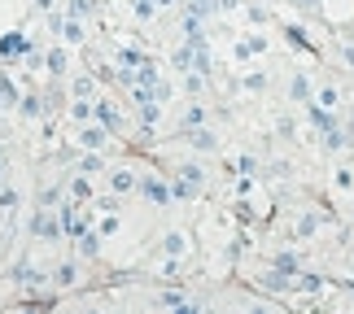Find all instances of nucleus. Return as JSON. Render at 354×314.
Masks as SVG:
<instances>
[{
	"label": "nucleus",
	"instance_id": "nucleus-1",
	"mask_svg": "<svg viewBox=\"0 0 354 314\" xmlns=\"http://www.w3.org/2000/svg\"><path fill=\"white\" fill-rule=\"evenodd\" d=\"M31 231H35L39 240H48V244H53V240H62V236H66V231H62V214H53V210L44 206V210L31 218Z\"/></svg>",
	"mask_w": 354,
	"mask_h": 314
},
{
	"label": "nucleus",
	"instance_id": "nucleus-2",
	"mask_svg": "<svg viewBox=\"0 0 354 314\" xmlns=\"http://www.w3.org/2000/svg\"><path fill=\"white\" fill-rule=\"evenodd\" d=\"M26 52H31V39H26L22 31L0 35V57H26Z\"/></svg>",
	"mask_w": 354,
	"mask_h": 314
},
{
	"label": "nucleus",
	"instance_id": "nucleus-3",
	"mask_svg": "<svg viewBox=\"0 0 354 314\" xmlns=\"http://www.w3.org/2000/svg\"><path fill=\"white\" fill-rule=\"evenodd\" d=\"M57 214H62V231H66V236H79V231L88 227V214H79L75 206H66V210H57Z\"/></svg>",
	"mask_w": 354,
	"mask_h": 314
},
{
	"label": "nucleus",
	"instance_id": "nucleus-4",
	"mask_svg": "<svg viewBox=\"0 0 354 314\" xmlns=\"http://www.w3.org/2000/svg\"><path fill=\"white\" fill-rule=\"evenodd\" d=\"M162 84V79H158V70H153V61H140V66H136V75H131V88H149V92H153Z\"/></svg>",
	"mask_w": 354,
	"mask_h": 314
},
{
	"label": "nucleus",
	"instance_id": "nucleus-5",
	"mask_svg": "<svg viewBox=\"0 0 354 314\" xmlns=\"http://www.w3.org/2000/svg\"><path fill=\"white\" fill-rule=\"evenodd\" d=\"M92 118H97L105 131H118V109H114V105H105V101H92Z\"/></svg>",
	"mask_w": 354,
	"mask_h": 314
},
{
	"label": "nucleus",
	"instance_id": "nucleus-6",
	"mask_svg": "<svg viewBox=\"0 0 354 314\" xmlns=\"http://www.w3.org/2000/svg\"><path fill=\"white\" fill-rule=\"evenodd\" d=\"M13 218H18V193H13V188H0V223H13Z\"/></svg>",
	"mask_w": 354,
	"mask_h": 314
},
{
	"label": "nucleus",
	"instance_id": "nucleus-7",
	"mask_svg": "<svg viewBox=\"0 0 354 314\" xmlns=\"http://www.w3.org/2000/svg\"><path fill=\"white\" fill-rule=\"evenodd\" d=\"M140 193L149 201H158V206H167V201H171V188L162 184V179H140Z\"/></svg>",
	"mask_w": 354,
	"mask_h": 314
},
{
	"label": "nucleus",
	"instance_id": "nucleus-8",
	"mask_svg": "<svg viewBox=\"0 0 354 314\" xmlns=\"http://www.w3.org/2000/svg\"><path fill=\"white\" fill-rule=\"evenodd\" d=\"M110 188L122 197V193H131V188H140V179H136L131 170H114V175H110Z\"/></svg>",
	"mask_w": 354,
	"mask_h": 314
},
{
	"label": "nucleus",
	"instance_id": "nucleus-9",
	"mask_svg": "<svg viewBox=\"0 0 354 314\" xmlns=\"http://www.w3.org/2000/svg\"><path fill=\"white\" fill-rule=\"evenodd\" d=\"M184 131H188V144L201 148V153H210V148H214V135L210 131H201V127H184Z\"/></svg>",
	"mask_w": 354,
	"mask_h": 314
},
{
	"label": "nucleus",
	"instance_id": "nucleus-10",
	"mask_svg": "<svg viewBox=\"0 0 354 314\" xmlns=\"http://www.w3.org/2000/svg\"><path fill=\"white\" fill-rule=\"evenodd\" d=\"M79 249H84V257H97L101 236H97V231H79Z\"/></svg>",
	"mask_w": 354,
	"mask_h": 314
},
{
	"label": "nucleus",
	"instance_id": "nucleus-11",
	"mask_svg": "<svg viewBox=\"0 0 354 314\" xmlns=\"http://www.w3.org/2000/svg\"><path fill=\"white\" fill-rule=\"evenodd\" d=\"M48 75H66V48H48Z\"/></svg>",
	"mask_w": 354,
	"mask_h": 314
},
{
	"label": "nucleus",
	"instance_id": "nucleus-12",
	"mask_svg": "<svg viewBox=\"0 0 354 314\" xmlns=\"http://www.w3.org/2000/svg\"><path fill=\"white\" fill-rule=\"evenodd\" d=\"M62 35H66V44H84V26H79V18L62 22Z\"/></svg>",
	"mask_w": 354,
	"mask_h": 314
},
{
	"label": "nucleus",
	"instance_id": "nucleus-13",
	"mask_svg": "<svg viewBox=\"0 0 354 314\" xmlns=\"http://www.w3.org/2000/svg\"><path fill=\"white\" fill-rule=\"evenodd\" d=\"M84 148H105V127H84Z\"/></svg>",
	"mask_w": 354,
	"mask_h": 314
},
{
	"label": "nucleus",
	"instance_id": "nucleus-14",
	"mask_svg": "<svg viewBox=\"0 0 354 314\" xmlns=\"http://www.w3.org/2000/svg\"><path fill=\"white\" fill-rule=\"evenodd\" d=\"M13 279H18V284H39L48 275H39V271H31V266H13Z\"/></svg>",
	"mask_w": 354,
	"mask_h": 314
},
{
	"label": "nucleus",
	"instance_id": "nucleus-15",
	"mask_svg": "<svg viewBox=\"0 0 354 314\" xmlns=\"http://www.w3.org/2000/svg\"><path fill=\"white\" fill-rule=\"evenodd\" d=\"M71 114H75L79 122H88V118H92V101H84V97H75V105H71Z\"/></svg>",
	"mask_w": 354,
	"mask_h": 314
},
{
	"label": "nucleus",
	"instance_id": "nucleus-16",
	"mask_svg": "<svg viewBox=\"0 0 354 314\" xmlns=\"http://www.w3.org/2000/svg\"><path fill=\"white\" fill-rule=\"evenodd\" d=\"M0 105H18V92H13V84L5 75H0Z\"/></svg>",
	"mask_w": 354,
	"mask_h": 314
},
{
	"label": "nucleus",
	"instance_id": "nucleus-17",
	"mask_svg": "<svg viewBox=\"0 0 354 314\" xmlns=\"http://www.w3.org/2000/svg\"><path fill=\"white\" fill-rule=\"evenodd\" d=\"M53 279H57L62 288H71V284H75V266H71V262H66V266H57V271H53Z\"/></svg>",
	"mask_w": 354,
	"mask_h": 314
},
{
	"label": "nucleus",
	"instance_id": "nucleus-18",
	"mask_svg": "<svg viewBox=\"0 0 354 314\" xmlns=\"http://www.w3.org/2000/svg\"><path fill=\"white\" fill-rule=\"evenodd\" d=\"M184 249H188V244H184V236H180V231H171V236H167V253H171V257H180Z\"/></svg>",
	"mask_w": 354,
	"mask_h": 314
},
{
	"label": "nucleus",
	"instance_id": "nucleus-19",
	"mask_svg": "<svg viewBox=\"0 0 354 314\" xmlns=\"http://www.w3.org/2000/svg\"><path fill=\"white\" fill-rule=\"evenodd\" d=\"M118 61L127 66V70H136V66H140L145 57H140V52H136V48H122V52H118Z\"/></svg>",
	"mask_w": 354,
	"mask_h": 314
},
{
	"label": "nucleus",
	"instance_id": "nucleus-20",
	"mask_svg": "<svg viewBox=\"0 0 354 314\" xmlns=\"http://www.w3.org/2000/svg\"><path fill=\"white\" fill-rule=\"evenodd\" d=\"M276 271H289V275H297V257H293V253H280V257H276Z\"/></svg>",
	"mask_w": 354,
	"mask_h": 314
},
{
	"label": "nucleus",
	"instance_id": "nucleus-21",
	"mask_svg": "<svg viewBox=\"0 0 354 314\" xmlns=\"http://www.w3.org/2000/svg\"><path fill=\"white\" fill-rule=\"evenodd\" d=\"M293 97H297V101H306V97H310V84H306V79H302V75H297V79H293Z\"/></svg>",
	"mask_w": 354,
	"mask_h": 314
},
{
	"label": "nucleus",
	"instance_id": "nucleus-22",
	"mask_svg": "<svg viewBox=\"0 0 354 314\" xmlns=\"http://www.w3.org/2000/svg\"><path fill=\"white\" fill-rule=\"evenodd\" d=\"M75 97H84V101L92 97V79H75Z\"/></svg>",
	"mask_w": 354,
	"mask_h": 314
},
{
	"label": "nucleus",
	"instance_id": "nucleus-23",
	"mask_svg": "<svg viewBox=\"0 0 354 314\" xmlns=\"http://www.w3.org/2000/svg\"><path fill=\"white\" fill-rule=\"evenodd\" d=\"M201 118H206V114H201V105H193V109H188V118H184V127H201Z\"/></svg>",
	"mask_w": 354,
	"mask_h": 314
},
{
	"label": "nucleus",
	"instance_id": "nucleus-24",
	"mask_svg": "<svg viewBox=\"0 0 354 314\" xmlns=\"http://www.w3.org/2000/svg\"><path fill=\"white\" fill-rule=\"evenodd\" d=\"M84 170L92 175V170H101V157H97V148H88V157H84Z\"/></svg>",
	"mask_w": 354,
	"mask_h": 314
},
{
	"label": "nucleus",
	"instance_id": "nucleus-25",
	"mask_svg": "<svg viewBox=\"0 0 354 314\" xmlns=\"http://www.w3.org/2000/svg\"><path fill=\"white\" fill-rule=\"evenodd\" d=\"M22 114H26V118H35V114H39V101H35V97H26V101H22Z\"/></svg>",
	"mask_w": 354,
	"mask_h": 314
},
{
	"label": "nucleus",
	"instance_id": "nucleus-26",
	"mask_svg": "<svg viewBox=\"0 0 354 314\" xmlns=\"http://www.w3.org/2000/svg\"><path fill=\"white\" fill-rule=\"evenodd\" d=\"M39 206H57V188H44V193H39Z\"/></svg>",
	"mask_w": 354,
	"mask_h": 314
},
{
	"label": "nucleus",
	"instance_id": "nucleus-27",
	"mask_svg": "<svg viewBox=\"0 0 354 314\" xmlns=\"http://www.w3.org/2000/svg\"><path fill=\"white\" fill-rule=\"evenodd\" d=\"M71 188H75V197H84V201H88V197H92V188H88V179H75V184H71Z\"/></svg>",
	"mask_w": 354,
	"mask_h": 314
},
{
	"label": "nucleus",
	"instance_id": "nucleus-28",
	"mask_svg": "<svg viewBox=\"0 0 354 314\" xmlns=\"http://www.w3.org/2000/svg\"><path fill=\"white\" fill-rule=\"evenodd\" d=\"M0 184H5V153H0Z\"/></svg>",
	"mask_w": 354,
	"mask_h": 314
},
{
	"label": "nucleus",
	"instance_id": "nucleus-29",
	"mask_svg": "<svg viewBox=\"0 0 354 314\" xmlns=\"http://www.w3.org/2000/svg\"><path fill=\"white\" fill-rule=\"evenodd\" d=\"M297 5H302V9H315V0H297Z\"/></svg>",
	"mask_w": 354,
	"mask_h": 314
},
{
	"label": "nucleus",
	"instance_id": "nucleus-30",
	"mask_svg": "<svg viewBox=\"0 0 354 314\" xmlns=\"http://www.w3.org/2000/svg\"><path fill=\"white\" fill-rule=\"evenodd\" d=\"M35 5H39V9H48V0H35Z\"/></svg>",
	"mask_w": 354,
	"mask_h": 314
}]
</instances>
